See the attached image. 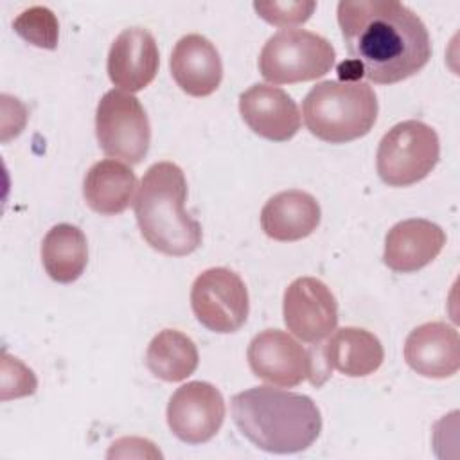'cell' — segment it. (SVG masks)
Here are the masks:
<instances>
[{"mask_svg": "<svg viewBox=\"0 0 460 460\" xmlns=\"http://www.w3.org/2000/svg\"><path fill=\"white\" fill-rule=\"evenodd\" d=\"M338 25L350 59L338 66L340 81L367 77L394 84L415 75L431 58L424 22L395 0H341Z\"/></svg>", "mask_w": 460, "mask_h": 460, "instance_id": "6da1fadb", "label": "cell"}, {"mask_svg": "<svg viewBox=\"0 0 460 460\" xmlns=\"http://www.w3.org/2000/svg\"><path fill=\"white\" fill-rule=\"evenodd\" d=\"M232 417L244 438L277 455L305 451L322 431V415L311 397L273 386L235 394Z\"/></svg>", "mask_w": 460, "mask_h": 460, "instance_id": "7a4b0ae2", "label": "cell"}, {"mask_svg": "<svg viewBox=\"0 0 460 460\" xmlns=\"http://www.w3.org/2000/svg\"><path fill=\"white\" fill-rule=\"evenodd\" d=\"M187 180L172 162H156L142 176L135 217L146 243L164 255L192 253L203 239L199 223L185 210Z\"/></svg>", "mask_w": 460, "mask_h": 460, "instance_id": "3957f363", "label": "cell"}, {"mask_svg": "<svg viewBox=\"0 0 460 460\" xmlns=\"http://www.w3.org/2000/svg\"><path fill=\"white\" fill-rule=\"evenodd\" d=\"M377 97L363 81H322L302 102L307 129L329 144H345L365 137L377 120Z\"/></svg>", "mask_w": 460, "mask_h": 460, "instance_id": "277c9868", "label": "cell"}, {"mask_svg": "<svg viewBox=\"0 0 460 460\" xmlns=\"http://www.w3.org/2000/svg\"><path fill=\"white\" fill-rule=\"evenodd\" d=\"M334 47L305 29H282L268 38L259 54V72L273 84L313 81L331 72Z\"/></svg>", "mask_w": 460, "mask_h": 460, "instance_id": "5b68a950", "label": "cell"}, {"mask_svg": "<svg viewBox=\"0 0 460 460\" xmlns=\"http://www.w3.org/2000/svg\"><path fill=\"white\" fill-rule=\"evenodd\" d=\"M440 142L437 131L422 120H402L388 129L377 147L376 167L390 187H410L424 180L437 165Z\"/></svg>", "mask_w": 460, "mask_h": 460, "instance_id": "8992f818", "label": "cell"}, {"mask_svg": "<svg viewBox=\"0 0 460 460\" xmlns=\"http://www.w3.org/2000/svg\"><path fill=\"white\" fill-rule=\"evenodd\" d=\"M95 135L104 155L140 164L151 144V126L140 101L122 90L106 92L95 110Z\"/></svg>", "mask_w": 460, "mask_h": 460, "instance_id": "52a82bcc", "label": "cell"}, {"mask_svg": "<svg viewBox=\"0 0 460 460\" xmlns=\"http://www.w3.org/2000/svg\"><path fill=\"white\" fill-rule=\"evenodd\" d=\"M246 359L255 377L284 388L296 386L305 379L318 386L329 376L323 359H314L311 350L279 329L255 334L248 345Z\"/></svg>", "mask_w": 460, "mask_h": 460, "instance_id": "ba28073f", "label": "cell"}, {"mask_svg": "<svg viewBox=\"0 0 460 460\" xmlns=\"http://www.w3.org/2000/svg\"><path fill=\"white\" fill-rule=\"evenodd\" d=\"M190 305L196 320L219 334L239 331L250 313L248 289L243 279L228 268L201 271L192 282Z\"/></svg>", "mask_w": 460, "mask_h": 460, "instance_id": "9c48e42d", "label": "cell"}, {"mask_svg": "<svg viewBox=\"0 0 460 460\" xmlns=\"http://www.w3.org/2000/svg\"><path fill=\"white\" fill-rule=\"evenodd\" d=\"M284 323L305 343H318L338 325V302L320 279L298 277L284 291Z\"/></svg>", "mask_w": 460, "mask_h": 460, "instance_id": "30bf717a", "label": "cell"}, {"mask_svg": "<svg viewBox=\"0 0 460 460\" xmlns=\"http://www.w3.org/2000/svg\"><path fill=\"white\" fill-rule=\"evenodd\" d=\"M225 399L207 381H190L176 388L167 404V424L187 444L210 440L223 426Z\"/></svg>", "mask_w": 460, "mask_h": 460, "instance_id": "8fae6325", "label": "cell"}, {"mask_svg": "<svg viewBox=\"0 0 460 460\" xmlns=\"http://www.w3.org/2000/svg\"><path fill=\"white\" fill-rule=\"evenodd\" d=\"M239 113L246 126L271 142H286L300 129V111L293 97L279 86L252 84L239 95Z\"/></svg>", "mask_w": 460, "mask_h": 460, "instance_id": "7c38bea8", "label": "cell"}, {"mask_svg": "<svg viewBox=\"0 0 460 460\" xmlns=\"http://www.w3.org/2000/svg\"><path fill=\"white\" fill-rule=\"evenodd\" d=\"M160 54L155 36L142 27L124 29L108 52L110 81L122 92H140L156 75Z\"/></svg>", "mask_w": 460, "mask_h": 460, "instance_id": "4fadbf2b", "label": "cell"}, {"mask_svg": "<svg viewBox=\"0 0 460 460\" xmlns=\"http://www.w3.org/2000/svg\"><path fill=\"white\" fill-rule=\"evenodd\" d=\"M408 367L433 379L451 377L460 368L458 331L446 322H428L415 327L404 341Z\"/></svg>", "mask_w": 460, "mask_h": 460, "instance_id": "5bb4252c", "label": "cell"}, {"mask_svg": "<svg viewBox=\"0 0 460 460\" xmlns=\"http://www.w3.org/2000/svg\"><path fill=\"white\" fill-rule=\"evenodd\" d=\"M446 232L428 219L395 223L385 239V264L395 273H413L428 266L442 252Z\"/></svg>", "mask_w": 460, "mask_h": 460, "instance_id": "9a60e30c", "label": "cell"}, {"mask_svg": "<svg viewBox=\"0 0 460 460\" xmlns=\"http://www.w3.org/2000/svg\"><path fill=\"white\" fill-rule=\"evenodd\" d=\"M176 84L192 97L214 93L223 79V63L217 49L201 34L181 36L169 59Z\"/></svg>", "mask_w": 460, "mask_h": 460, "instance_id": "2e32d148", "label": "cell"}, {"mask_svg": "<svg viewBox=\"0 0 460 460\" xmlns=\"http://www.w3.org/2000/svg\"><path fill=\"white\" fill-rule=\"evenodd\" d=\"M322 210L314 196L289 189L273 194L261 210V228L275 241L291 243L311 235L320 225Z\"/></svg>", "mask_w": 460, "mask_h": 460, "instance_id": "e0dca14e", "label": "cell"}, {"mask_svg": "<svg viewBox=\"0 0 460 460\" xmlns=\"http://www.w3.org/2000/svg\"><path fill=\"white\" fill-rule=\"evenodd\" d=\"M322 359L329 372L338 370L349 377H365L381 367L385 350L379 338L370 331L341 327L323 345Z\"/></svg>", "mask_w": 460, "mask_h": 460, "instance_id": "ac0fdd59", "label": "cell"}, {"mask_svg": "<svg viewBox=\"0 0 460 460\" xmlns=\"http://www.w3.org/2000/svg\"><path fill=\"white\" fill-rule=\"evenodd\" d=\"M137 176L126 164L106 158L95 162L83 181L86 205L101 216H117L124 212L135 194Z\"/></svg>", "mask_w": 460, "mask_h": 460, "instance_id": "d6986e66", "label": "cell"}, {"mask_svg": "<svg viewBox=\"0 0 460 460\" xmlns=\"http://www.w3.org/2000/svg\"><path fill=\"white\" fill-rule=\"evenodd\" d=\"M41 262L52 280L59 284L77 280L88 262L84 232L70 223L52 226L41 243Z\"/></svg>", "mask_w": 460, "mask_h": 460, "instance_id": "ffe728a7", "label": "cell"}, {"mask_svg": "<svg viewBox=\"0 0 460 460\" xmlns=\"http://www.w3.org/2000/svg\"><path fill=\"white\" fill-rule=\"evenodd\" d=\"M198 349L194 341L176 331H160L147 345L146 365L149 372L167 383H178L187 379L198 368Z\"/></svg>", "mask_w": 460, "mask_h": 460, "instance_id": "44dd1931", "label": "cell"}, {"mask_svg": "<svg viewBox=\"0 0 460 460\" xmlns=\"http://www.w3.org/2000/svg\"><path fill=\"white\" fill-rule=\"evenodd\" d=\"M14 32L27 43L54 50L59 40V23L56 14L45 5H32L22 11L13 22Z\"/></svg>", "mask_w": 460, "mask_h": 460, "instance_id": "7402d4cb", "label": "cell"}, {"mask_svg": "<svg viewBox=\"0 0 460 460\" xmlns=\"http://www.w3.org/2000/svg\"><path fill=\"white\" fill-rule=\"evenodd\" d=\"M253 9L264 22L289 27L307 22L316 9V2H253Z\"/></svg>", "mask_w": 460, "mask_h": 460, "instance_id": "603a6c76", "label": "cell"}, {"mask_svg": "<svg viewBox=\"0 0 460 460\" xmlns=\"http://www.w3.org/2000/svg\"><path fill=\"white\" fill-rule=\"evenodd\" d=\"M14 372H11V367L7 363L2 365V399L7 401L11 397H23L36 392L38 381L34 372L25 367L22 361L13 358Z\"/></svg>", "mask_w": 460, "mask_h": 460, "instance_id": "cb8c5ba5", "label": "cell"}]
</instances>
